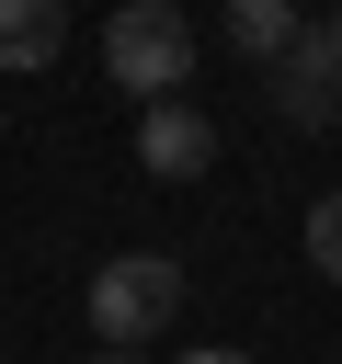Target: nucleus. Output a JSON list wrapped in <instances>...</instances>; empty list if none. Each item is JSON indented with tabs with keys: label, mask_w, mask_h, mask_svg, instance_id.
I'll return each mask as SVG.
<instances>
[{
	"label": "nucleus",
	"mask_w": 342,
	"mask_h": 364,
	"mask_svg": "<svg viewBox=\"0 0 342 364\" xmlns=\"http://www.w3.org/2000/svg\"><path fill=\"white\" fill-rule=\"evenodd\" d=\"M182 364H251V353H228V341H205V353H182Z\"/></svg>",
	"instance_id": "obj_8"
},
{
	"label": "nucleus",
	"mask_w": 342,
	"mask_h": 364,
	"mask_svg": "<svg viewBox=\"0 0 342 364\" xmlns=\"http://www.w3.org/2000/svg\"><path fill=\"white\" fill-rule=\"evenodd\" d=\"M80 307H91V330H103L114 353H148V341L182 318V262H171V250H114Z\"/></svg>",
	"instance_id": "obj_1"
},
{
	"label": "nucleus",
	"mask_w": 342,
	"mask_h": 364,
	"mask_svg": "<svg viewBox=\"0 0 342 364\" xmlns=\"http://www.w3.org/2000/svg\"><path fill=\"white\" fill-rule=\"evenodd\" d=\"M137 159H148V182H194V171H217V125L194 102H148L137 114Z\"/></svg>",
	"instance_id": "obj_4"
},
{
	"label": "nucleus",
	"mask_w": 342,
	"mask_h": 364,
	"mask_svg": "<svg viewBox=\"0 0 342 364\" xmlns=\"http://www.w3.org/2000/svg\"><path fill=\"white\" fill-rule=\"evenodd\" d=\"M103 68H114V91L171 102V91L194 80V23H182L171 0H125V11L103 23Z\"/></svg>",
	"instance_id": "obj_2"
},
{
	"label": "nucleus",
	"mask_w": 342,
	"mask_h": 364,
	"mask_svg": "<svg viewBox=\"0 0 342 364\" xmlns=\"http://www.w3.org/2000/svg\"><path fill=\"white\" fill-rule=\"evenodd\" d=\"M331 57H342V11H331Z\"/></svg>",
	"instance_id": "obj_10"
},
{
	"label": "nucleus",
	"mask_w": 342,
	"mask_h": 364,
	"mask_svg": "<svg viewBox=\"0 0 342 364\" xmlns=\"http://www.w3.org/2000/svg\"><path fill=\"white\" fill-rule=\"evenodd\" d=\"M296 34H308V23H296L285 0H228V46H239V57H262V68H274Z\"/></svg>",
	"instance_id": "obj_6"
},
{
	"label": "nucleus",
	"mask_w": 342,
	"mask_h": 364,
	"mask_svg": "<svg viewBox=\"0 0 342 364\" xmlns=\"http://www.w3.org/2000/svg\"><path fill=\"white\" fill-rule=\"evenodd\" d=\"M68 46V0H0V68H46Z\"/></svg>",
	"instance_id": "obj_5"
},
{
	"label": "nucleus",
	"mask_w": 342,
	"mask_h": 364,
	"mask_svg": "<svg viewBox=\"0 0 342 364\" xmlns=\"http://www.w3.org/2000/svg\"><path fill=\"white\" fill-rule=\"evenodd\" d=\"M308 262L342 284V193H319V205H308Z\"/></svg>",
	"instance_id": "obj_7"
},
{
	"label": "nucleus",
	"mask_w": 342,
	"mask_h": 364,
	"mask_svg": "<svg viewBox=\"0 0 342 364\" xmlns=\"http://www.w3.org/2000/svg\"><path fill=\"white\" fill-rule=\"evenodd\" d=\"M91 364H148V353H114V341H103V353H91Z\"/></svg>",
	"instance_id": "obj_9"
},
{
	"label": "nucleus",
	"mask_w": 342,
	"mask_h": 364,
	"mask_svg": "<svg viewBox=\"0 0 342 364\" xmlns=\"http://www.w3.org/2000/svg\"><path fill=\"white\" fill-rule=\"evenodd\" d=\"M274 102H285V125H342V57H331V23H308V34L274 57Z\"/></svg>",
	"instance_id": "obj_3"
}]
</instances>
